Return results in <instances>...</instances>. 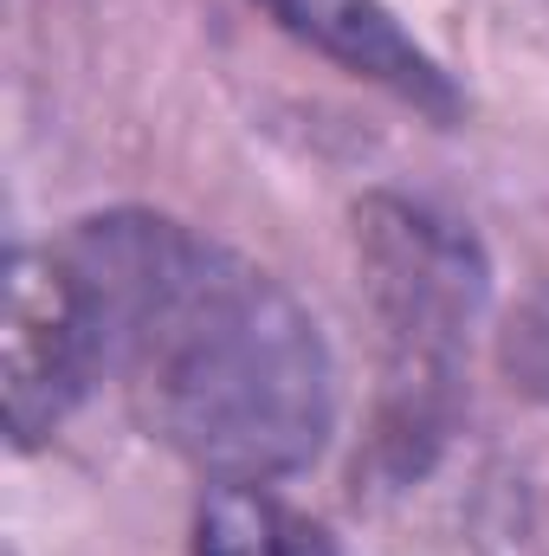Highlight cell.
Here are the masks:
<instances>
[{"label": "cell", "mask_w": 549, "mask_h": 556, "mask_svg": "<svg viewBox=\"0 0 549 556\" xmlns=\"http://www.w3.org/2000/svg\"><path fill=\"white\" fill-rule=\"evenodd\" d=\"M59 253L91 304L104 376L162 446L214 485H266L323 453L330 343L266 266L137 207L78 220Z\"/></svg>", "instance_id": "cell-1"}, {"label": "cell", "mask_w": 549, "mask_h": 556, "mask_svg": "<svg viewBox=\"0 0 549 556\" xmlns=\"http://www.w3.org/2000/svg\"><path fill=\"white\" fill-rule=\"evenodd\" d=\"M356 266L382 330V408L369 459L388 485H401L426 472L452 433L472 324L485 311V253L452 214L375 194L356 207Z\"/></svg>", "instance_id": "cell-2"}, {"label": "cell", "mask_w": 549, "mask_h": 556, "mask_svg": "<svg viewBox=\"0 0 549 556\" xmlns=\"http://www.w3.org/2000/svg\"><path fill=\"white\" fill-rule=\"evenodd\" d=\"M7 433L20 446H39L59 433L65 415L104 382L91 304L78 273L52 247H20L7 273Z\"/></svg>", "instance_id": "cell-3"}, {"label": "cell", "mask_w": 549, "mask_h": 556, "mask_svg": "<svg viewBox=\"0 0 549 556\" xmlns=\"http://www.w3.org/2000/svg\"><path fill=\"white\" fill-rule=\"evenodd\" d=\"M278 26L323 52L330 65H343L362 85H382L388 98L413 104L433 124L459 117V85L446 78V65L401 26V13L388 0H259Z\"/></svg>", "instance_id": "cell-4"}, {"label": "cell", "mask_w": 549, "mask_h": 556, "mask_svg": "<svg viewBox=\"0 0 549 556\" xmlns=\"http://www.w3.org/2000/svg\"><path fill=\"white\" fill-rule=\"evenodd\" d=\"M194 556H343L336 538L266 485H214L194 511Z\"/></svg>", "instance_id": "cell-5"}]
</instances>
